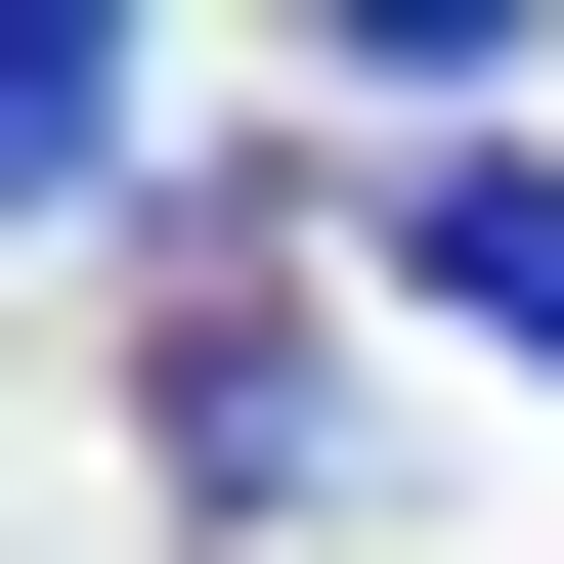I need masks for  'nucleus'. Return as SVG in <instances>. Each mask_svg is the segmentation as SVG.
<instances>
[{"mask_svg": "<svg viewBox=\"0 0 564 564\" xmlns=\"http://www.w3.org/2000/svg\"><path fill=\"white\" fill-rule=\"evenodd\" d=\"M131 174H217L174 44H0V217H131Z\"/></svg>", "mask_w": 564, "mask_h": 564, "instance_id": "obj_1", "label": "nucleus"}, {"mask_svg": "<svg viewBox=\"0 0 564 564\" xmlns=\"http://www.w3.org/2000/svg\"><path fill=\"white\" fill-rule=\"evenodd\" d=\"M391 261H434V348H521V391H564V174H434Z\"/></svg>", "mask_w": 564, "mask_h": 564, "instance_id": "obj_2", "label": "nucleus"}]
</instances>
